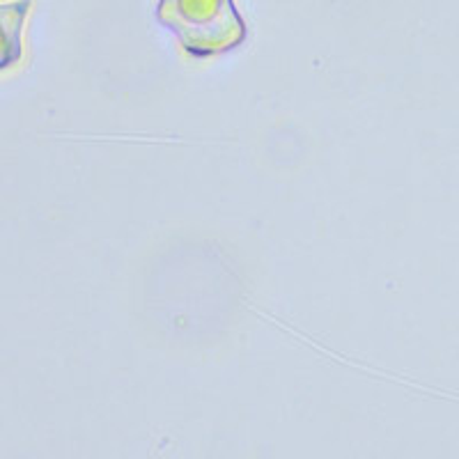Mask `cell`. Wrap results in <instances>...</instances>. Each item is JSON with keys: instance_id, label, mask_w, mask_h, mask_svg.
<instances>
[{"instance_id": "1", "label": "cell", "mask_w": 459, "mask_h": 459, "mask_svg": "<svg viewBox=\"0 0 459 459\" xmlns=\"http://www.w3.org/2000/svg\"><path fill=\"white\" fill-rule=\"evenodd\" d=\"M157 19L198 60L241 47L248 35L235 0H159Z\"/></svg>"}, {"instance_id": "2", "label": "cell", "mask_w": 459, "mask_h": 459, "mask_svg": "<svg viewBox=\"0 0 459 459\" xmlns=\"http://www.w3.org/2000/svg\"><path fill=\"white\" fill-rule=\"evenodd\" d=\"M35 0L0 3V76L14 72L26 57V26Z\"/></svg>"}]
</instances>
